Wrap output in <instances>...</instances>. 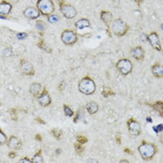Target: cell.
I'll return each instance as SVG.
<instances>
[{
  "mask_svg": "<svg viewBox=\"0 0 163 163\" xmlns=\"http://www.w3.org/2000/svg\"><path fill=\"white\" fill-rule=\"evenodd\" d=\"M114 92L110 90L109 88H106L104 89L103 91V95L106 98L110 96V95H114Z\"/></svg>",
  "mask_w": 163,
  "mask_h": 163,
  "instance_id": "24",
  "label": "cell"
},
{
  "mask_svg": "<svg viewBox=\"0 0 163 163\" xmlns=\"http://www.w3.org/2000/svg\"><path fill=\"white\" fill-rule=\"evenodd\" d=\"M34 163H42L43 162L42 158L39 155H36L33 159Z\"/></svg>",
  "mask_w": 163,
  "mask_h": 163,
  "instance_id": "28",
  "label": "cell"
},
{
  "mask_svg": "<svg viewBox=\"0 0 163 163\" xmlns=\"http://www.w3.org/2000/svg\"><path fill=\"white\" fill-rule=\"evenodd\" d=\"M102 19L106 23H110L112 19V16L111 13L108 12H103L102 14Z\"/></svg>",
  "mask_w": 163,
  "mask_h": 163,
  "instance_id": "20",
  "label": "cell"
},
{
  "mask_svg": "<svg viewBox=\"0 0 163 163\" xmlns=\"http://www.w3.org/2000/svg\"><path fill=\"white\" fill-rule=\"evenodd\" d=\"M20 163H31V162H29V160H27L26 159H24L22 160H21Z\"/></svg>",
  "mask_w": 163,
  "mask_h": 163,
  "instance_id": "34",
  "label": "cell"
},
{
  "mask_svg": "<svg viewBox=\"0 0 163 163\" xmlns=\"http://www.w3.org/2000/svg\"><path fill=\"white\" fill-rule=\"evenodd\" d=\"M21 64L22 69L25 73L27 75L32 74L33 71V67L30 62L23 60L21 62Z\"/></svg>",
  "mask_w": 163,
  "mask_h": 163,
  "instance_id": "10",
  "label": "cell"
},
{
  "mask_svg": "<svg viewBox=\"0 0 163 163\" xmlns=\"http://www.w3.org/2000/svg\"><path fill=\"white\" fill-rule=\"evenodd\" d=\"M117 67L123 74H127L131 71L132 66L130 61L127 60H122L118 62Z\"/></svg>",
  "mask_w": 163,
  "mask_h": 163,
  "instance_id": "7",
  "label": "cell"
},
{
  "mask_svg": "<svg viewBox=\"0 0 163 163\" xmlns=\"http://www.w3.org/2000/svg\"><path fill=\"white\" fill-rule=\"evenodd\" d=\"M60 19L59 16L55 14H51L48 16L47 20L48 22L51 24H55L58 22Z\"/></svg>",
  "mask_w": 163,
  "mask_h": 163,
  "instance_id": "21",
  "label": "cell"
},
{
  "mask_svg": "<svg viewBox=\"0 0 163 163\" xmlns=\"http://www.w3.org/2000/svg\"><path fill=\"white\" fill-rule=\"evenodd\" d=\"M123 161H123V160H122V161L120 162V163H129V162H127L126 160L125 162H124V160H123Z\"/></svg>",
  "mask_w": 163,
  "mask_h": 163,
  "instance_id": "39",
  "label": "cell"
},
{
  "mask_svg": "<svg viewBox=\"0 0 163 163\" xmlns=\"http://www.w3.org/2000/svg\"><path fill=\"white\" fill-rule=\"evenodd\" d=\"M27 37V35L25 33H20L18 34L17 37L19 39H24Z\"/></svg>",
  "mask_w": 163,
  "mask_h": 163,
  "instance_id": "32",
  "label": "cell"
},
{
  "mask_svg": "<svg viewBox=\"0 0 163 163\" xmlns=\"http://www.w3.org/2000/svg\"><path fill=\"white\" fill-rule=\"evenodd\" d=\"M152 72L155 76L161 77L163 74V68L161 66L156 65L152 68Z\"/></svg>",
  "mask_w": 163,
  "mask_h": 163,
  "instance_id": "19",
  "label": "cell"
},
{
  "mask_svg": "<svg viewBox=\"0 0 163 163\" xmlns=\"http://www.w3.org/2000/svg\"><path fill=\"white\" fill-rule=\"evenodd\" d=\"M64 111L67 116L71 117V116H72L73 115V111L68 106H65Z\"/></svg>",
  "mask_w": 163,
  "mask_h": 163,
  "instance_id": "25",
  "label": "cell"
},
{
  "mask_svg": "<svg viewBox=\"0 0 163 163\" xmlns=\"http://www.w3.org/2000/svg\"><path fill=\"white\" fill-rule=\"evenodd\" d=\"M12 8L11 5L6 2L0 3V14L7 15L11 12Z\"/></svg>",
  "mask_w": 163,
  "mask_h": 163,
  "instance_id": "12",
  "label": "cell"
},
{
  "mask_svg": "<svg viewBox=\"0 0 163 163\" xmlns=\"http://www.w3.org/2000/svg\"><path fill=\"white\" fill-rule=\"evenodd\" d=\"M86 108L90 114H94L98 111L99 106L96 102L92 101L89 102L87 104Z\"/></svg>",
  "mask_w": 163,
  "mask_h": 163,
  "instance_id": "13",
  "label": "cell"
},
{
  "mask_svg": "<svg viewBox=\"0 0 163 163\" xmlns=\"http://www.w3.org/2000/svg\"><path fill=\"white\" fill-rule=\"evenodd\" d=\"M53 135L57 139H59L62 135V132L60 130L58 129H54L53 130Z\"/></svg>",
  "mask_w": 163,
  "mask_h": 163,
  "instance_id": "26",
  "label": "cell"
},
{
  "mask_svg": "<svg viewBox=\"0 0 163 163\" xmlns=\"http://www.w3.org/2000/svg\"><path fill=\"white\" fill-rule=\"evenodd\" d=\"M77 140H78V141L79 143L83 144L86 143L88 141L86 137L83 136H78V138H77Z\"/></svg>",
  "mask_w": 163,
  "mask_h": 163,
  "instance_id": "27",
  "label": "cell"
},
{
  "mask_svg": "<svg viewBox=\"0 0 163 163\" xmlns=\"http://www.w3.org/2000/svg\"><path fill=\"white\" fill-rule=\"evenodd\" d=\"M61 10L63 16L68 19H73L77 14L75 8L70 5L65 4L62 6L61 8Z\"/></svg>",
  "mask_w": 163,
  "mask_h": 163,
  "instance_id": "6",
  "label": "cell"
},
{
  "mask_svg": "<svg viewBox=\"0 0 163 163\" xmlns=\"http://www.w3.org/2000/svg\"><path fill=\"white\" fill-rule=\"evenodd\" d=\"M21 143L16 137H12L9 141V145L10 147L13 149H18L21 146Z\"/></svg>",
  "mask_w": 163,
  "mask_h": 163,
  "instance_id": "17",
  "label": "cell"
},
{
  "mask_svg": "<svg viewBox=\"0 0 163 163\" xmlns=\"http://www.w3.org/2000/svg\"><path fill=\"white\" fill-rule=\"evenodd\" d=\"M149 40L150 42L151 45L158 50L161 49V46L160 45V42L159 37L157 34L155 33H152L149 35L148 37Z\"/></svg>",
  "mask_w": 163,
  "mask_h": 163,
  "instance_id": "11",
  "label": "cell"
},
{
  "mask_svg": "<svg viewBox=\"0 0 163 163\" xmlns=\"http://www.w3.org/2000/svg\"><path fill=\"white\" fill-rule=\"evenodd\" d=\"M36 27L38 30L43 31L45 30L46 25L45 22L42 20H38L36 22Z\"/></svg>",
  "mask_w": 163,
  "mask_h": 163,
  "instance_id": "22",
  "label": "cell"
},
{
  "mask_svg": "<svg viewBox=\"0 0 163 163\" xmlns=\"http://www.w3.org/2000/svg\"><path fill=\"white\" fill-rule=\"evenodd\" d=\"M131 54L135 59L141 60L144 57V50L141 47H137L132 50Z\"/></svg>",
  "mask_w": 163,
  "mask_h": 163,
  "instance_id": "14",
  "label": "cell"
},
{
  "mask_svg": "<svg viewBox=\"0 0 163 163\" xmlns=\"http://www.w3.org/2000/svg\"><path fill=\"white\" fill-rule=\"evenodd\" d=\"M90 25L89 21L86 19H81L79 20L75 24V26L77 28L82 29L85 27H88Z\"/></svg>",
  "mask_w": 163,
  "mask_h": 163,
  "instance_id": "16",
  "label": "cell"
},
{
  "mask_svg": "<svg viewBox=\"0 0 163 163\" xmlns=\"http://www.w3.org/2000/svg\"><path fill=\"white\" fill-rule=\"evenodd\" d=\"M75 148H76L77 151L79 152H82L84 149L83 146H82L80 144H76L75 146Z\"/></svg>",
  "mask_w": 163,
  "mask_h": 163,
  "instance_id": "33",
  "label": "cell"
},
{
  "mask_svg": "<svg viewBox=\"0 0 163 163\" xmlns=\"http://www.w3.org/2000/svg\"><path fill=\"white\" fill-rule=\"evenodd\" d=\"M6 137L4 134L0 132V144H3L6 141Z\"/></svg>",
  "mask_w": 163,
  "mask_h": 163,
  "instance_id": "30",
  "label": "cell"
},
{
  "mask_svg": "<svg viewBox=\"0 0 163 163\" xmlns=\"http://www.w3.org/2000/svg\"><path fill=\"white\" fill-rule=\"evenodd\" d=\"M37 136H38V137H37V139L38 140H41V137L40 136H39V135H37Z\"/></svg>",
  "mask_w": 163,
  "mask_h": 163,
  "instance_id": "38",
  "label": "cell"
},
{
  "mask_svg": "<svg viewBox=\"0 0 163 163\" xmlns=\"http://www.w3.org/2000/svg\"><path fill=\"white\" fill-rule=\"evenodd\" d=\"M39 101L40 105L42 106H47L50 104L51 100L47 94H44L39 98Z\"/></svg>",
  "mask_w": 163,
  "mask_h": 163,
  "instance_id": "15",
  "label": "cell"
},
{
  "mask_svg": "<svg viewBox=\"0 0 163 163\" xmlns=\"http://www.w3.org/2000/svg\"><path fill=\"white\" fill-rule=\"evenodd\" d=\"M129 129L131 134L133 135H139L140 131V126L135 121H129L128 123Z\"/></svg>",
  "mask_w": 163,
  "mask_h": 163,
  "instance_id": "9",
  "label": "cell"
},
{
  "mask_svg": "<svg viewBox=\"0 0 163 163\" xmlns=\"http://www.w3.org/2000/svg\"><path fill=\"white\" fill-rule=\"evenodd\" d=\"M163 103L162 102L160 101L157 102L156 104L154 106L155 109L158 110L160 112V113H162L163 115Z\"/></svg>",
  "mask_w": 163,
  "mask_h": 163,
  "instance_id": "23",
  "label": "cell"
},
{
  "mask_svg": "<svg viewBox=\"0 0 163 163\" xmlns=\"http://www.w3.org/2000/svg\"><path fill=\"white\" fill-rule=\"evenodd\" d=\"M153 130L156 132V133H158L159 131H162L163 129V124H159L156 127H153Z\"/></svg>",
  "mask_w": 163,
  "mask_h": 163,
  "instance_id": "29",
  "label": "cell"
},
{
  "mask_svg": "<svg viewBox=\"0 0 163 163\" xmlns=\"http://www.w3.org/2000/svg\"><path fill=\"white\" fill-rule=\"evenodd\" d=\"M24 15L26 18L30 19H36L40 16V12L34 7H29L24 11Z\"/></svg>",
  "mask_w": 163,
  "mask_h": 163,
  "instance_id": "8",
  "label": "cell"
},
{
  "mask_svg": "<svg viewBox=\"0 0 163 163\" xmlns=\"http://www.w3.org/2000/svg\"><path fill=\"white\" fill-rule=\"evenodd\" d=\"M146 121L150 123H152V118H150V117H148V118H147Z\"/></svg>",
  "mask_w": 163,
  "mask_h": 163,
  "instance_id": "36",
  "label": "cell"
},
{
  "mask_svg": "<svg viewBox=\"0 0 163 163\" xmlns=\"http://www.w3.org/2000/svg\"><path fill=\"white\" fill-rule=\"evenodd\" d=\"M12 52L10 49H6L4 52V54L5 56L6 57H9L12 55Z\"/></svg>",
  "mask_w": 163,
  "mask_h": 163,
  "instance_id": "31",
  "label": "cell"
},
{
  "mask_svg": "<svg viewBox=\"0 0 163 163\" xmlns=\"http://www.w3.org/2000/svg\"><path fill=\"white\" fill-rule=\"evenodd\" d=\"M139 152L144 159L151 158L155 152V147L151 144H144L139 147Z\"/></svg>",
  "mask_w": 163,
  "mask_h": 163,
  "instance_id": "3",
  "label": "cell"
},
{
  "mask_svg": "<svg viewBox=\"0 0 163 163\" xmlns=\"http://www.w3.org/2000/svg\"><path fill=\"white\" fill-rule=\"evenodd\" d=\"M15 156H16V154H15V153H14V152H12V153H10L9 156H10V157H11V158H14V157H15Z\"/></svg>",
  "mask_w": 163,
  "mask_h": 163,
  "instance_id": "37",
  "label": "cell"
},
{
  "mask_svg": "<svg viewBox=\"0 0 163 163\" xmlns=\"http://www.w3.org/2000/svg\"><path fill=\"white\" fill-rule=\"evenodd\" d=\"M79 90L84 94L89 95L93 94L96 89L95 83L92 80L88 78H84L80 82Z\"/></svg>",
  "mask_w": 163,
  "mask_h": 163,
  "instance_id": "2",
  "label": "cell"
},
{
  "mask_svg": "<svg viewBox=\"0 0 163 163\" xmlns=\"http://www.w3.org/2000/svg\"><path fill=\"white\" fill-rule=\"evenodd\" d=\"M117 141L119 143H121V139H120V138H118L117 139Z\"/></svg>",
  "mask_w": 163,
  "mask_h": 163,
  "instance_id": "40",
  "label": "cell"
},
{
  "mask_svg": "<svg viewBox=\"0 0 163 163\" xmlns=\"http://www.w3.org/2000/svg\"><path fill=\"white\" fill-rule=\"evenodd\" d=\"M37 7L40 13L45 16L51 15L55 10L52 0H38Z\"/></svg>",
  "mask_w": 163,
  "mask_h": 163,
  "instance_id": "1",
  "label": "cell"
},
{
  "mask_svg": "<svg viewBox=\"0 0 163 163\" xmlns=\"http://www.w3.org/2000/svg\"><path fill=\"white\" fill-rule=\"evenodd\" d=\"M125 152L129 154H131L132 152L131 151V150H130L128 148L126 149H125Z\"/></svg>",
  "mask_w": 163,
  "mask_h": 163,
  "instance_id": "35",
  "label": "cell"
},
{
  "mask_svg": "<svg viewBox=\"0 0 163 163\" xmlns=\"http://www.w3.org/2000/svg\"><path fill=\"white\" fill-rule=\"evenodd\" d=\"M112 29L113 32L118 36H122L127 30L126 24L121 20L114 21L112 24Z\"/></svg>",
  "mask_w": 163,
  "mask_h": 163,
  "instance_id": "5",
  "label": "cell"
},
{
  "mask_svg": "<svg viewBox=\"0 0 163 163\" xmlns=\"http://www.w3.org/2000/svg\"><path fill=\"white\" fill-rule=\"evenodd\" d=\"M41 90V86L39 84L34 83L30 86V92L33 95H36L39 94Z\"/></svg>",
  "mask_w": 163,
  "mask_h": 163,
  "instance_id": "18",
  "label": "cell"
},
{
  "mask_svg": "<svg viewBox=\"0 0 163 163\" xmlns=\"http://www.w3.org/2000/svg\"><path fill=\"white\" fill-rule=\"evenodd\" d=\"M61 39L64 43L70 45L76 42L78 38L76 33L72 30H67L62 33Z\"/></svg>",
  "mask_w": 163,
  "mask_h": 163,
  "instance_id": "4",
  "label": "cell"
}]
</instances>
